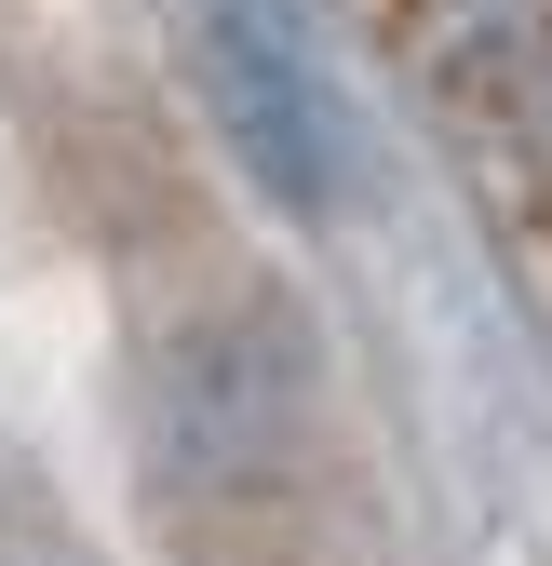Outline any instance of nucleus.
<instances>
[{"instance_id":"1","label":"nucleus","mask_w":552,"mask_h":566,"mask_svg":"<svg viewBox=\"0 0 552 566\" xmlns=\"http://www.w3.org/2000/svg\"><path fill=\"white\" fill-rule=\"evenodd\" d=\"M391 14L432 41L458 108L486 122V149L539 189V217H552V0H391Z\"/></svg>"}]
</instances>
